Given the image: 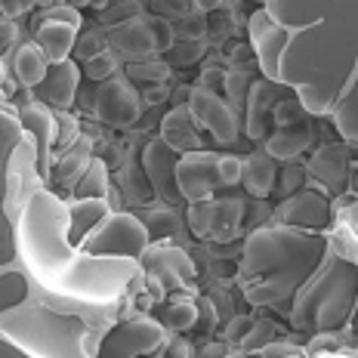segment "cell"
Wrapping results in <instances>:
<instances>
[{"label": "cell", "instance_id": "cell-43", "mask_svg": "<svg viewBox=\"0 0 358 358\" xmlns=\"http://www.w3.org/2000/svg\"><path fill=\"white\" fill-rule=\"evenodd\" d=\"M222 179H226V185H235L241 182V161L238 158H222Z\"/></svg>", "mask_w": 358, "mask_h": 358}, {"label": "cell", "instance_id": "cell-13", "mask_svg": "<svg viewBox=\"0 0 358 358\" xmlns=\"http://www.w3.org/2000/svg\"><path fill=\"white\" fill-rule=\"evenodd\" d=\"M275 220L287 229H309V232H324L331 226V201L318 189H300L285 198V204L275 210Z\"/></svg>", "mask_w": 358, "mask_h": 358}, {"label": "cell", "instance_id": "cell-28", "mask_svg": "<svg viewBox=\"0 0 358 358\" xmlns=\"http://www.w3.org/2000/svg\"><path fill=\"white\" fill-rule=\"evenodd\" d=\"M90 155H93V143H90V136L84 139H74L71 148L62 155L56 164H53V179L56 185H71L74 179H80V173L90 167Z\"/></svg>", "mask_w": 358, "mask_h": 358}, {"label": "cell", "instance_id": "cell-27", "mask_svg": "<svg viewBox=\"0 0 358 358\" xmlns=\"http://www.w3.org/2000/svg\"><path fill=\"white\" fill-rule=\"evenodd\" d=\"M47 69H50V62H47V56H43V50L37 47V43H22V47L16 50V56H13V74H16V80L28 90H34L37 84H41Z\"/></svg>", "mask_w": 358, "mask_h": 358}, {"label": "cell", "instance_id": "cell-15", "mask_svg": "<svg viewBox=\"0 0 358 358\" xmlns=\"http://www.w3.org/2000/svg\"><path fill=\"white\" fill-rule=\"evenodd\" d=\"M189 111L198 121V127L213 133L216 143L229 145L238 139V124H235L232 108H229V99H222V96H216L204 87H195L189 93Z\"/></svg>", "mask_w": 358, "mask_h": 358}, {"label": "cell", "instance_id": "cell-10", "mask_svg": "<svg viewBox=\"0 0 358 358\" xmlns=\"http://www.w3.org/2000/svg\"><path fill=\"white\" fill-rule=\"evenodd\" d=\"M143 170L148 176L155 189V198H161L167 207H179L185 204L182 192H179V182H176V167H179V152L170 148L164 139H152L145 148H143Z\"/></svg>", "mask_w": 358, "mask_h": 358}, {"label": "cell", "instance_id": "cell-25", "mask_svg": "<svg viewBox=\"0 0 358 358\" xmlns=\"http://www.w3.org/2000/svg\"><path fill=\"white\" fill-rule=\"evenodd\" d=\"M106 216H108L106 201H74L69 207V244L71 248H80Z\"/></svg>", "mask_w": 358, "mask_h": 358}, {"label": "cell", "instance_id": "cell-6", "mask_svg": "<svg viewBox=\"0 0 358 358\" xmlns=\"http://www.w3.org/2000/svg\"><path fill=\"white\" fill-rule=\"evenodd\" d=\"M189 229L201 241L226 244L238 238L244 222V204L238 198H220V201H192L189 204Z\"/></svg>", "mask_w": 358, "mask_h": 358}, {"label": "cell", "instance_id": "cell-39", "mask_svg": "<svg viewBox=\"0 0 358 358\" xmlns=\"http://www.w3.org/2000/svg\"><path fill=\"white\" fill-rule=\"evenodd\" d=\"M232 28H235V19H232V13H229L226 6L207 13V34L210 37H226V34H232Z\"/></svg>", "mask_w": 358, "mask_h": 358}, {"label": "cell", "instance_id": "cell-44", "mask_svg": "<svg viewBox=\"0 0 358 358\" xmlns=\"http://www.w3.org/2000/svg\"><path fill=\"white\" fill-rule=\"evenodd\" d=\"M343 229H346V232L358 241V201H355V204H349L346 210H343Z\"/></svg>", "mask_w": 358, "mask_h": 358}, {"label": "cell", "instance_id": "cell-30", "mask_svg": "<svg viewBox=\"0 0 358 358\" xmlns=\"http://www.w3.org/2000/svg\"><path fill=\"white\" fill-rule=\"evenodd\" d=\"M28 303V278L22 272H0V315Z\"/></svg>", "mask_w": 358, "mask_h": 358}, {"label": "cell", "instance_id": "cell-2", "mask_svg": "<svg viewBox=\"0 0 358 358\" xmlns=\"http://www.w3.org/2000/svg\"><path fill=\"white\" fill-rule=\"evenodd\" d=\"M327 257L322 232H300L287 226H263L248 235L241 272L248 278V300L257 306L290 303Z\"/></svg>", "mask_w": 358, "mask_h": 358}, {"label": "cell", "instance_id": "cell-31", "mask_svg": "<svg viewBox=\"0 0 358 358\" xmlns=\"http://www.w3.org/2000/svg\"><path fill=\"white\" fill-rule=\"evenodd\" d=\"M198 322V306L189 300H179V303H164L158 309V324L170 327V331H189Z\"/></svg>", "mask_w": 358, "mask_h": 358}, {"label": "cell", "instance_id": "cell-9", "mask_svg": "<svg viewBox=\"0 0 358 358\" xmlns=\"http://www.w3.org/2000/svg\"><path fill=\"white\" fill-rule=\"evenodd\" d=\"M164 340V327L152 318H127L115 324L102 337L96 358H139L148 349H158Z\"/></svg>", "mask_w": 358, "mask_h": 358}, {"label": "cell", "instance_id": "cell-5", "mask_svg": "<svg viewBox=\"0 0 358 358\" xmlns=\"http://www.w3.org/2000/svg\"><path fill=\"white\" fill-rule=\"evenodd\" d=\"M152 238L143 220L133 213H115L96 226V232L80 244V250L90 257H106V259H139L148 250Z\"/></svg>", "mask_w": 358, "mask_h": 358}, {"label": "cell", "instance_id": "cell-45", "mask_svg": "<svg viewBox=\"0 0 358 358\" xmlns=\"http://www.w3.org/2000/svg\"><path fill=\"white\" fill-rule=\"evenodd\" d=\"M0 358H31V355H25L19 346H13L10 340L0 337Z\"/></svg>", "mask_w": 358, "mask_h": 358}, {"label": "cell", "instance_id": "cell-11", "mask_svg": "<svg viewBox=\"0 0 358 358\" xmlns=\"http://www.w3.org/2000/svg\"><path fill=\"white\" fill-rule=\"evenodd\" d=\"M93 111L102 124L111 127H130L139 121V111H143V102H139V93L127 84V78H115L111 74L108 80H102L96 87L93 96Z\"/></svg>", "mask_w": 358, "mask_h": 358}, {"label": "cell", "instance_id": "cell-26", "mask_svg": "<svg viewBox=\"0 0 358 358\" xmlns=\"http://www.w3.org/2000/svg\"><path fill=\"white\" fill-rule=\"evenodd\" d=\"M241 182L253 198H266L268 192L275 189V182H278V164L266 152L250 155V158L241 164Z\"/></svg>", "mask_w": 358, "mask_h": 358}, {"label": "cell", "instance_id": "cell-38", "mask_svg": "<svg viewBox=\"0 0 358 358\" xmlns=\"http://www.w3.org/2000/svg\"><path fill=\"white\" fill-rule=\"evenodd\" d=\"M111 6H115V10L99 13V19L108 22V25H121V22L139 16V3H133V0H111Z\"/></svg>", "mask_w": 358, "mask_h": 358}, {"label": "cell", "instance_id": "cell-47", "mask_svg": "<svg viewBox=\"0 0 358 358\" xmlns=\"http://www.w3.org/2000/svg\"><path fill=\"white\" fill-rule=\"evenodd\" d=\"M167 358H189V346H185V343H173V346H170V352H167Z\"/></svg>", "mask_w": 358, "mask_h": 358}, {"label": "cell", "instance_id": "cell-32", "mask_svg": "<svg viewBox=\"0 0 358 358\" xmlns=\"http://www.w3.org/2000/svg\"><path fill=\"white\" fill-rule=\"evenodd\" d=\"M106 47H108V31H102L99 25H87V28H80L78 31V37H74L71 53H74L78 62H87V59L106 53Z\"/></svg>", "mask_w": 358, "mask_h": 358}, {"label": "cell", "instance_id": "cell-22", "mask_svg": "<svg viewBox=\"0 0 358 358\" xmlns=\"http://www.w3.org/2000/svg\"><path fill=\"white\" fill-rule=\"evenodd\" d=\"M74 37H78V19H74L71 13H65V16L50 13V19L37 25L34 43L43 50V56H47L50 62H62V59L71 56Z\"/></svg>", "mask_w": 358, "mask_h": 358}, {"label": "cell", "instance_id": "cell-3", "mask_svg": "<svg viewBox=\"0 0 358 358\" xmlns=\"http://www.w3.org/2000/svg\"><path fill=\"white\" fill-rule=\"evenodd\" d=\"M87 322L71 312L25 303L3 315L0 337L31 358H87Z\"/></svg>", "mask_w": 358, "mask_h": 358}, {"label": "cell", "instance_id": "cell-18", "mask_svg": "<svg viewBox=\"0 0 358 358\" xmlns=\"http://www.w3.org/2000/svg\"><path fill=\"white\" fill-rule=\"evenodd\" d=\"M143 266H145V275L152 278V285H158L161 290H170V287H192L195 285V263L185 250L179 248H164V250H152V253H143Z\"/></svg>", "mask_w": 358, "mask_h": 358}, {"label": "cell", "instance_id": "cell-36", "mask_svg": "<svg viewBox=\"0 0 358 358\" xmlns=\"http://www.w3.org/2000/svg\"><path fill=\"white\" fill-rule=\"evenodd\" d=\"M170 56L167 65H176V69H189V65H195L201 56H204V41H176L173 47H170Z\"/></svg>", "mask_w": 358, "mask_h": 358}, {"label": "cell", "instance_id": "cell-23", "mask_svg": "<svg viewBox=\"0 0 358 358\" xmlns=\"http://www.w3.org/2000/svg\"><path fill=\"white\" fill-rule=\"evenodd\" d=\"M331 0H266V13L281 28H306L327 19Z\"/></svg>", "mask_w": 358, "mask_h": 358}, {"label": "cell", "instance_id": "cell-24", "mask_svg": "<svg viewBox=\"0 0 358 358\" xmlns=\"http://www.w3.org/2000/svg\"><path fill=\"white\" fill-rule=\"evenodd\" d=\"M161 139L176 152H201V130L192 111L173 108L161 121Z\"/></svg>", "mask_w": 358, "mask_h": 358}, {"label": "cell", "instance_id": "cell-1", "mask_svg": "<svg viewBox=\"0 0 358 358\" xmlns=\"http://www.w3.org/2000/svg\"><path fill=\"white\" fill-rule=\"evenodd\" d=\"M19 248L31 278L65 300L106 306L124 296L136 268L127 259L90 257L69 244V210L53 192L37 189L25 201L19 222Z\"/></svg>", "mask_w": 358, "mask_h": 358}, {"label": "cell", "instance_id": "cell-29", "mask_svg": "<svg viewBox=\"0 0 358 358\" xmlns=\"http://www.w3.org/2000/svg\"><path fill=\"white\" fill-rule=\"evenodd\" d=\"M108 182H106V164L90 161V167L80 173L78 185H74V201H106Z\"/></svg>", "mask_w": 358, "mask_h": 358}, {"label": "cell", "instance_id": "cell-17", "mask_svg": "<svg viewBox=\"0 0 358 358\" xmlns=\"http://www.w3.org/2000/svg\"><path fill=\"white\" fill-rule=\"evenodd\" d=\"M108 47L115 53H121L133 62H143V59L158 56V41H155V25L152 16L139 13V16L121 22V25L108 28Z\"/></svg>", "mask_w": 358, "mask_h": 358}, {"label": "cell", "instance_id": "cell-37", "mask_svg": "<svg viewBox=\"0 0 358 358\" xmlns=\"http://www.w3.org/2000/svg\"><path fill=\"white\" fill-rule=\"evenodd\" d=\"M84 74L90 80H108L111 74H115V56L111 53H99V56H93V59H87L84 62Z\"/></svg>", "mask_w": 358, "mask_h": 358}, {"label": "cell", "instance_id": "cell-20", "mask_svg": "<svg viewBox=\"0 0 358 358\" xmlns=\"http://www.w3.org/2000/svg\"><path fill=\"white\" fill-rule=\"evenodd\" d=\"M306 176H312L327 195H337L346 189L349 179V155L340 143H324L306 164Z\"/></svg>", "mask_w": 358, "mask_h": 358}, {"label": "cell", "instance_id": "cell-8", "mask_svg": "<svg viewBox=\"0 0 358 358\" xmlns=\"http://www.w3.org/2000/svg\"><path fill=\"white\" fill-rule=\"evenodd\" d=\"M22 145V124L13 115L0 111V268L16 259V235H13L6 198H10V164Z\"/></svg>", "mask_w": 358, "mask_h": 358}, {"label": "cell", "instance_id": "cell-7", "mask_svg": "<svg viewBox=\"0 0 358 358\" xmlns=\"http://www.w3.org/2000/svg\"><path fill=\"white\" fill-rule=\"evenodd\" d=\"M309 143H312L309 111L290 93L278 102V111H275V133L266 139V155H272L275 161H290V158H296V155H303V148Z\"/></svg>", "mask_w": 358, "mask_h": 358}, {"label": "cell", "instance_id": "cell-12", "mask_svg": "<svg viewBox=\"0 0 358 358\" xmlns=\"http://www.w3.org/2000/svg\"><path fill=\"white\" fill-rule=\"evenodd\" d=\"M220 161L222 158L207 155V152H195V155H189V158H179L176 182H179V192H182L185 204L210 198L216 189H222V185H226Z\"/></svg>", "mask_w": 358, "mask_h": 358}, {"label": "cell", "instance_id": "cell-40", "mask_svg": "<svg viewBox=\"0 0 358 358\" xmlns=\"http://www.w3.org/2000/svg\"><path fill=\"white\" fill-rule=\"evenodd\" d=\"M281 179H285V182H281V195H294V192H300L303 189V182H306V167H287L285 173H281Z\"/></svg>", "mask_w": 358, "mask_h": 358}, {"label": "cell", "instance_id": "cell-21", "mask_svg": "<svg viewBox=\"0 0 358 358\" xmlns=\"http://www.w3.org/2000/svg\"><path fill=\"white\" fill-rule=\"evenodd\" d=\"M22 133L34 139V173L37 176H47V155L50 145H53V111L43 108V102H25L22 106Z\"/></svg>", "mask_w": 358, "mask_h": 358}, {"label": "cell", "instance_id": "cell-4", "mask_svg": "<svg viewBox=\"0 0 358 358\" xmlns=\"http://www.w3.org/2000/svg\"><path fill=\"white\" fill-rule=\"evenodd\" d=\"M358 300V266H352L346 257H331L315 281L309 278L300 294H296L290 322L296 331L309 334H334L343 331L352 318Z\"/></svg>", "mask_w": 358, "mask_h": 358}, {"label": "cell", "instance_id": "cell-35", "mask_svg": "<svg viewBox=\"0 0 358 358\" xmlns=\"http://www.w3.org/2000/svg\"><path fill=\"white\" fill-rule=\"evenodd\" d=\"M167 74H170V65L155 62V59H143V62H133L130 69H127V78L145 80V84H161V80H167Z\"/></svg>", "mask_w": 358, "mask_h": 358}, {"label": "cell", "instance_id": "cell-33", "mask_svg": "<svg viewBox=\"0 0 358 358\" xmlns=\"http://www.w3.org/2000/svg\"><path fill=\"white\" fill-rule=\"evenodd\" d=\"M148 3V10L155 13V16H161V19H167L170 25H179V22H185L189 16H195V6H198V0H145Z\"/></svg>", "mask_w": 358, "mask_h": 358}, {"label": "cell", "instance_id": "cell-41", "mask_svg": "<svg viewBox=\"0 0 358 358\" xmlns=\"http://www.w3.org/2000/svg\"><path fill=\"white\" fill-rule=\"evenodd\" d=\"M37 0H0V13H3L6 19H16L22 13H28Z\"/></svg>", "mask_w": 358, "mask_h": 358}, {"label": "cell", "instance_id": "cell-19", "mask_svg": "<svg viewBox=\"0 0 358 358\" xmlns=\"http://www.w3.org/2000/svg\"><path fill=\"white\" fill-rule=\"evenodd\" d=\"M78 62H71V59H62V62H50L47 74H43V80L37 84L31 93L37 99L43 102V106L50 108H69L74 102V96H78Z\"/></svg>", "mask_w": 358, "mask_h": 358}, {"label": "cell", "instance_id": "cell-14", "mask_svg": "<svg viewBox=\"0 0 358 358\" xmlns=\"http://www.w3.org/2000/svg\"><path fill=\"white\" fill-rule=\"evenodd\" d=\"M250 43H253V53H257V62L266 78L281 80V59H285V50L290 43L287 28H281L266 10H259L250 19Z\"/></svg>", "mask_w": 358, "mask_h": 358}, {"label": "cell", "instance_id": "cell-42", "mask_svg": "<svg viewBox=\"0 0 358 358\" xmlns=\"http://www.w3.org/2000/svg\"><path fill=\"white\" fill-rule=\"evenodd\" d=\"M16 41V22L0 16V53H6V47H13Z\"/></svg>", "mask_w": 358, "mask_h": 358}, {"label": "cell", "instance_id": "cell-48", "mask_svg": "<svg viewBox=\"0 0 358 358\" xmlns=\"http://www.w3.org/2000/svg\"><path fill=\"white\" fill-rule=\"evenodd\" d=\"M69 10H84V6H93V0H65Z\"/></svg>", "mask_w": 358, "mask_h": 358}, {"label": "cell", "instance_id": "cell-46", "mask_svg": "<svg viewBox=\"0 0 358 358\" xmlns=\"http://www.w3.org/2000/svg\"><path fill=\"white\" fill-rule=\"evenodd\" d=\"M248 327H253V322H250V318H235V322H232V331H229V337H232V340H238V337H241L244 331H248Z\"/></svg>", "mask_w": 358, "mask_h": 358}, {"label": "cell", "instance_id": "cell-34", "mask_svg": "<svg viewBox=\"0 0 358 358\" xmlns=\"http://www.w3.org/2000/svg\"><path fill=\"white\" fill-rule=\"evenodd\" d=\"M143 226L148 229V238H152V241H161V238L173 235L179 229V216H176L173 207H164V210H148L143 216Z\"/></svg>", "mask_w": 358, "mask_h": 358}, {"label": "cell", "instance_id": "cell-16", "mask_svg": "<svg viewBox=\"0 0 358 358\" xmlns=\"http://www.w3.org/2000/svg\"><path fill=\"white\" fill-rule=\"evenodd\" d=\"M290 96L287 87H281L278 80H253L248 90V133L253 139H266L275 133V111H278V102Z\"/></svg>", "mask_w": 358, "mask_h": 358}]
</instances>
